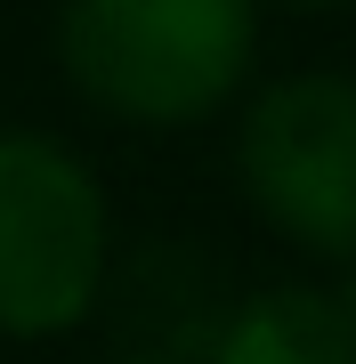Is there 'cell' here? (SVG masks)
I'll use <instances>...</instances> for the list:
<instances>
[{
  "mask_svg": "<svg viewBox=\"0 0 356 364\" xmlns=\"http://www.w3.org/2000/svg\"><path fill=\"white\" fill-rule=\"evenodd\" d=\"M259 0H65L57 73L122 130H203L259 73Z\"/></svg>",
  "mask_w": 356,
  "mask_h": 364,
  "instance_id": "1",
  "label": "cell"
},
{
  "mask_svg": "<svg viewBox=\"0 0 356 364\" xmlns=\"http://www.w3.org/2000/svg\"><path fill=\"white\" fill-rule=\"evenodd\" d=\"M114 203L57 130H0V340H65L114 275Z\"/></svg>",
  "mask_w": 356,
  "mask_h": 364,
  "instance_id": "2",
  "label": "cell"
},
{
  "mask_svg": "<svg viewBox=\"0 0 356 364\" xmlns=\"http://www.w3.org/2000/svg\"><path fill=\"white\" fill-rule=\"evenodd\" d=\"M235 186L300 259L356 275V73L300 65L251 81L235 114Z\"/></svg>",
  "mask_w": 356,
  "mask_h": 364,
  "instance_id": "3",
  "label": "cell"
},
{
  "mask_svg": "<svg viewBox=\"0 0 356 364\" xmlns=\"http://www.w3.org/2000/svg\"><path fill=\"white\" fill-rule=\"evenodd\" d=\"M219 259H203L195 243H138V251H114V275H106V299L114 308L130 356L122 364H203L211 332L227 324L235 299H219Z\"/></svg>",
  "mask_w": 356,
  "mask_h": 364,
  "instance_id": "4",
  "label": "cell"
},
{
  "mask_svg": "<svg viewBox=\"0 0 356 364\" xmlns=\"http://www.w3.org/2000/svg\"><path fill=\"white\" fill-rule=\"evenodd\" d=\"M203 364H356V275L243 291Z\"/></svg>",
  "mask_w": 356,
  "mask_h": 364,
  "instance_id": "5",
  "label": "cell"
},
{
  "mask_svg": "<svg viewBox=\"0 0 356 364\" xmlns=\"http://www.w3.org/2000/svg\"><path fill=\"white\" fill-rule=\"evenodd\" d=\"M259 9H291V16H324V9H348V0H259Z\"/></svg>",
  "mask_w": 356,
  "mask_h": 364,
  "instance_id": "6",
  "label": "cell"
}]
</instances>
